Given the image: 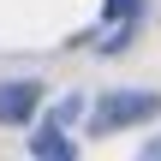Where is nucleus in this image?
Masks as SVG:
<instances>
[{"mask_svg":"<svg viewBox=\"0 0 161 161\" xmlns=\"http://www.w3.org/2000/svg\"><path fill=\"white\" fill-rule=\"evenodd\" d=\"M149 114H161L155 90H114L96 102V131H119V125H143Z\"/></svg>","mask_w":161,"mask_h":161,"instance_id":"obj_1","label":"nucleus"},{"mask_svg":"<svg viewBox=\"0 0 161 161\" xmlns=\"http://www.w3.org/2000/svg\"><path fill=\"white\" fill-rule=\"evenodd\" d=\"M36 102H42V90H36L30 78H18V84H0V125H24V119L36 114Z\"/></svg>","mask_w":161,"mask_h":161,"instance_id":"obj_2","label":"nucleus"},{"mask_svg":"<svg viewBox=\"0 0 161 161\" xmlns=\"http://www.w3.org/2000/svg\"><path fill=\"white\" fill-rule=\"evenodd\" d=\"M137 12H143V0H108V12H102V18L114 24V30L102 36V48H108V54H119V48L131 42V24H137Z\"/></svg>","mask_w":161,"mask_h":161,"instance_id":"obj_3","label":"nucleus"},{"mask_svg":"<svg viewBox=\"0 0 161 161\" xmlns=\"http://www.w3.org/2000/svg\"><path fill=\"white\" fill-rule=\"evenodd\" d=\"M36 155H48V161H72V137H60V131H36V143H30Z\"/></svg>","mask_w":161,"mask_h":161,"instance_id":"obj_4","label":"nucleus"},{"mask_svg":"<svg viewBox=\"0 0 161 161\" xmlns=\"http://www.w3.org/2000/svg\"><path fill=\"white\" fill-rule=\"evenodd\" d=\"M143 155H149V161H161V137H149V149H143Z\"/></svg>","mask_w":161,"mask_h":161,"instance_id":"obj_5","label":"nucleus"}]
</instances>
